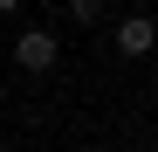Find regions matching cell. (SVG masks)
<instances>
[{
	"mask_svg": "<svg viewBox=\"0 0 158 152\" xmlns=\"http://www.w3.org/2000/svg\"><path fill=\"white\" fill-rule=\"evenodd\" d=\"M0 152H14V145H0Z\"/></svg>",
	"mask_w": 158,
	"mask_h": 152,
	"instance_id": "cell-6",
	"label": "cell"
},
{
	"mask_svg": "<svg viewBox=\"0 0 158 152\" xmlns=\"http://www.w3.org/2000/svg\"><path fill=\"white\" fill-rule=\"evenodd\" d=\"M151 48H158V21L138 7V14H124L117 21V56H131V62H138V56H151Z\"/></svg>",
	"mask_w": 158,
	"mask_h": 152,
	"instance_id": "cell-2",
	"label": "cell"
},
{
	"mask_svg": "<svg viewBox=\"0 0 158 152\" xmlns=\"http://www.w3.org/2000/svg\"><path fill=\"white\" fill-rule=\"evenodd\" d=\"M14 62L28 69V76H48V69L62 62V42L48 35V28H21V35H14Z\"/></svg>",
	"mask_w": 158,
	"mask_h": 152,
	"instance_id": "cell-1",
	"label": "cell"
},
{
	"mask_svg": "<svg viewBox=\"0 0 158 152\" xmlns=\"http://www.w3.org/2000/svg\"><path fill=\"white\" fill-rule=\"evenodd\" d=\"M138 152H158V145H138Z\"/></svg>",
	"mask_w": 158,
	"mask_h": 152,
	"instance_id": "cell-5",
	"label": "cell"
},
{
	"mask_svg": "<svg viewBox=\"0 0 158 152\" xmlns=\"http://www.w3.org/2000/svg\"><path fill=\"white\" fill-rule=\"evenodd\" d=\"M7 14H21V0H0V21H7Z\"/></svg>",
	"mask_w": 158,
	"mask_h": 152,
	"instance_id": "cell-4",
	"label": "cell"
},
{
	"mask_svg": "<svg viewBox=\"0 0 158 152\" xmlns=\"http://www.w3.org/2000/svg\"><path fill=\"white\" fill-rule=\"evenodd\" d=\"M69 21H76V28H96V21H103V0H69Z\"/></svg>",
	"mask_w": 158,
	"mask_h": 152,
	"instance_id": "cell-3",
	"label": "cell"
}]
</instances>
